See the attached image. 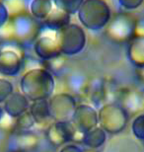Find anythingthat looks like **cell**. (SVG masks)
Returning <instances> with one entry per match:
<instances>
[{"label": "cell", "mask_w": 144, "mask_h": 152, "mask_svg": "<svg viewBox=\"0 0 144 152\" xmlns=\"http://www.w3.org/2000/svg\"><path fill=\"white\" fill-rule=\"evenodd\" d=\"M13 91V86L9 81L0 78V102L7 100Z\"/></svg>", "instance_id": "obj_12"}, {"label": "cell", "mask_w": 144, "mask_h": 152, "mask_svg": "<svg viewBox=\"0 0 144 152\" xmlns=\"http://www.w3.org/2000/svg\"><path fill=\"white\" fill-rule=\"evenodd\" d=\"M34 50L39 57L42 59H53L57 57L60 53L58 47L56 36L50 35H39L34 42Z\"/></svg>", "instance_id": "obj_6"}, {"label": "cell", "mask_w": 144, "mask_h": 152, "mask_svg": "<svg viewBox=\"0 0 144 152\" xmlns=\"http://www.w3.org/2000/svg\"><path fill=\"white\" fill-rule=\"evenodd\" d=\"M56 41L60 53L65 56H75L84 50L87 37L83 27L69 23L59 31L56 32Z\"/></svg>", "instance_id": "obj_4"}, {"label": "cell", "mask_w": 144, "mask_h": 152, "mask_svg": "<svg viewBox=\"0 0 144 152\" xmlns=\"http://www.w3.org/2000/svg\"><path fill=\"white\" fill-rule=\"evenodd\" d=\"M143 2L144 0H118L119 6L126 11L136 10L142 5Z\"/></svg>", "instance_id": "obj_13"}, {"label": "cell", "mask_w": 144, "mask_h": 152, "mask_svg": "<svg viewBox=\"0 0 144 152\" xmlns=\"http://www.w3.org/2000/svg\"><path fill=\"white\" fill-rule=\"evenodd\" d=\"M128 42V58L135 66L144 67V37H133Z\"/></svg>", "instance_id": "obj_8"}, {"label": "cell", "mask_w": 144, "mask_h": 152, "mask_svg": "<svg viewBox=\"0 0 144 152\" xmlns=\"http://www.w3.org/2000/svg\"><path fill=\"white\" fill-rule=\"evenodd\" d=\"M4 31L5 35L15 41L27 44L33 42L39 36L41 27L38 20L31 14L20 13L9 18L6 25L0 30Z\"/></svg>", "instance_id": "obj_3"}, {"label": "cell", "mask_w": 144, "mask_h": 152, "mask_svg": "<svg viewBox=\"0 0 144 152\" xmlns=\"http://www.w3.org/2000/svg\"></svg>", "instance_id": "obj_17"}, {"label": "cell", "mask_w": 144, "mask_h": 152, "mask_svg": "<svg viewBox=\"0 0 144 152\" xmlns=\"http://www.w3.org/2000/svg\"><path fill=\"white\" fill-rule=\"evenodd\" d=\"M135 20L127 13H121L113 18L106 27V35L115 42H129L134 36Z\"/></svg>", "instance_id": "obj_5"}, {"label": "cell", "mask_w": 144, "mask_h": 152, "mask_svg": "<svg viewBox=\"0 0 144 152\" xmlns=\"http://www.w3.org/2000/svg\"><path fill=\"white\" fill-rule=\"evenodd\" d=\"M77 17L83 28L98 32L108 26L112 19V9L106 0H84Z\"/></svg>", "instance_id": "obj_1"}, {"label": "cell", "mask_w": 144, "mask_h": 152, "mask_svg": "<svg viewBox=\"0 0 144 152\" xmlns=\"http://www.w3.org/2000/svg\"><path fill=\"white\" fill-rule=\"evenodd\" d=\"M10 18V13H9L7 7L4 4L2 0H0V30L6 25Z\"/></svg>", "instance_id": "obj_14"}, {"label": "cell", "mask_w": 144, "mask_h": 152, "mask_svg": "<svg viewBox=\"0 0 144 152\" xmlns=\"http://www.w3.org/2000/svg\"><path fill=\"white\" fill-rule=\"evenodd\" d=\"M54 8L53 0H31L29 3L30 14L38 21H44Z\"/></svg>", "instance_id": "obj_9"}, {"label": "cell", "mask_w": 144, "mask_h": 152, "mask_svg": "<svg viewBox=\"0 0 144 152\" xmlns=\"http://www.w3.org/2000/svg\"><path fill=\"white\" fill-rule=\"evenodd\" d=\"M21 88L23 93L34 101L45 100L53 93L54 80L45 69L36 68L28 71L22 77Z\"/></svg>", "instance_id": "obj_2"}, {"label": "cell", "mask_w": 144, "mask_h": 152, "mask_svg": "<svg viewBox=\"0 0 144 152\" xmlns=\"http://www.w3.org/2000/svg\"><path fill=\"white\" fill-rule=\"evenodd\" d=\"M0 53H1V50H0Z\"/></svg>", "instance_id": "obj_16"}, {"label": "cell", "mask_w": 144, "mask_h": 152, "mask_svg": "<svg viewBox=\"0 0 144 152\" xmlns=\"http://www.w3.org/2000/svg\"><path fill=\"white\" fill-rule=\"evenodd\" d=\"M133 37H144V18L135 20Z\"/></svg>", "instance_id": "obj_15"}, {"label": "cell", "mask_w": 144, "mask_h": 152, "mask_svg": "<svg viewBox=\"0 0 144 152\" xmlns=\"http://www.w3.org/2000/svg\"><path fill=\"white\" fill-rule=\"evenodd\" d=\"M84 0H53L54 7L66 12L69 15L77 14Z\"/></svg>", "instance_id": "obj_11"}, {"label": "cell", "mask_w": 144, "mask_h": 152, "mask_svg": "<svg viewBox=\"0 0 144 152\" xmlns=\"http://www.w3.org/2000/svg\"><path fill=\"white\" fill-rule=\"evenodd\" d=\"M70 16L71 15L67 14L66 12L54 7L48 17L44 21V23L48 30L57 32L70 23Z\"/></svg>", "instance_id": "obj_10"}, {"label": "cell", "mask_w": 144, "mask_h": 152, "mask_svg": "<svg viewBox=\"0 0 144 152\" xmlns=\"http://www.w3.org/2000/svg\"><path fill=\"white\" fill-rule=\"evenodd\" d=\"M22 67V59L15 50H4L0 53V73L14 76Z\"/></svg>", "instance_id": "obj_7"}]
</instances>
